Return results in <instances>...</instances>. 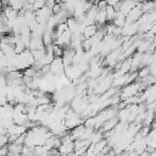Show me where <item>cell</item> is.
<instances>
[{
    "label": "cell",
    "instance_id": "cell-8",
    "mask_svg": "<svg viewBox=\"0 0 156 156\" xmlns=\"http://www.w3.org/2000/svg\"><path fill=\"white\" fill-rule=\"evenodd\" d=\"M95 23L99 26V27H102L107 23V13H106V9H99V12L96 15V21Z\"/></svg>",
    "mask_w": 156,
    "mask_h": 156
},
{
    "label": "cell",
    "instance_id": "cell-6",
    "mask_svg": "<svg viewBox=\"0 0 156 156\" xmlns=\"http://www.w3.org/2000/svg\"><path fill=\"white\" fill-rule=\"evenodd\" d=\"M65 67H66V66H65V63H63L62 57H55L54 61L50 63V71H51L52 73H55V74L63 72V71H65Z\"/></svg>",
    "mask_w": 156,
    "mask_h": 156
},
{
    "label": "cell",
    "instance_id": "cell-4",
    "mask_svg": "<svg viewBox=\"0 0 156 156\" xmlns=\"http://www.w3.org/2000/svg\"><path fill=\"white\" fill-rule=\"evenodd\" d=\"M90 145V141L88 139H78L74 140V154H85L88 147Z\"/></svg>",
    "mask_w": 156,
    "mask_h": 156
},
{
    "label": "cell",
    "instance_id": "cell-9",
    "mask_svg": "<svg viewBox=\"0 0 156 156\" xmlns=\"http://www.w3.org/2000/svg\"><path fill=\"white\" fill-rule=\"evenodd\" d=\"M7 146H9V151L11 156H18V155H22V149L24 145H21L17 143H9Z\"/></svg>",
    "mask_w": 156,
    "mask_h": 156
},
{
    "label": "cell",
    "instance_id": "cell-2",
    "mask_svg": "<svg viewBox=\"0 0 156 156\" xmlns=\"http://www.w3.org/2000/svg\"><path fill=\"white\" fill-rule=\"evenodd\" d=\"M58 151L62 155L74 154V140L71 138L69 132L63 136H61V145L58 146Z\"/></svg>",
    "mask_w": 156,
    "mask_h": 156
},
{
    "label": "cell",
    "instance_id": "cell-7",
    "mask_svg": "<svg viewBox=\"0 0 156 156\" xmlns=\"http://www.w3.org/2000/svg\"><path fill=\"white\" fill-rule=\"evenodd\" d=\"M119 122V118H118V116H116V117H112V118H110V119H107L102 126H101V130L104 132V133H107V132H110V130H112V129H115V127L117 126V123Z\"/></svg>",
    "mask_w": 156,
    "mask_h": 156
},
{
    "label": "cell",
    "instance_id": "cell-5",
    "mask_svg": "<svg viewBox=\"0 0 156 156\" xmlns=\"http://www.w3.org/2000/svg\"><path fill=\"white\" fill-rule=\"evenodd\" d=\"M143 10H141V7L139 6V4L134 7V9H132L130 11H129V13L127 15V23H132V22H136L141 16H143Z\"/></svg>",
    "mask_w": 156,
    "mask_h": 156
},
{
    "label": "cell",
    "instance_id": "cell-10",
    "mask_svg": "<svg viewBox=\"0 0 156 156\" xmlns=\"http://www.w3.org/2000/svg\"><path fill=\"white\" fill-rule=\"evenodd\" d=\"M98 30H99V26H98L96 23H94V24H88V26L85 27L84 32H83V35H84V38H91L93 35H95V34L98 33Z\"/></svg>",
    "mask_w": 156,
    "mask_h": 156
},
{
    "label": "cell",
    "instance_id": "cell-12",
    "mask_svg": "<svg viewBox=\"0 0 156 156\" xmlns=\"http://www.w3.org/2000/svg\"><path fill=\"white\" fill-rule=\"evenodd\" d=\"M52 51H54L55 57H62V56H63V52H65V48H63V46H60V45H57V44H54Z\"/></svg>",
    "mask_w": 156,
    "mask_h": 156
},
{
    "label": "cell",
    "instance_id": "cell-11",
    "mask_svg": "<svg viewBox=\"0 0 156 156\" xmlns=\"http://www.w3.org/2000/svg\"><path fill=\"white\" fill-rule=\"evenodd\" d=\"M106 13H107V22H113V20L118 15V10L113 5H107L106 7Z\"/></svg>",
    "mask_w": 156,
    "mask_h": 156
},
{
    "label": "cell",
    "instance_id": "cell-1",
    "mask_svg": "<svg viewBox=\"0 0 156 156\" xmlns=\"http://www.w3.org/2000/svg\"><path fill=\"white\" fill-rule=\"evenodd\" d=\"M144 89H145V88H144V85L141 84L140 80H138V82L134 80V82H132V83H129V84H127V85H124V87H122V88L119 89L121 100H126V99H128V98H130V96L138 95V94H140Z\"/></svg>",
    "mask_w": 156,
    "mask_h": 156
},
{
    "label": "cell",
    "instance_id": "cell-3",
    "mask_svg": "<svg viewBox=\"0 0 156 156\" xmlns=\"http://www.w3.org/2000/svg\"><path fill=\"white\" fill-rule=\"evenodd\" d=\"M144 99H145V102H152V101H156V84H151V85H147L143 91H141Z\"/></svg>",
    "mask_w": 156,
    "mask_h": 156
}]
</instances>
